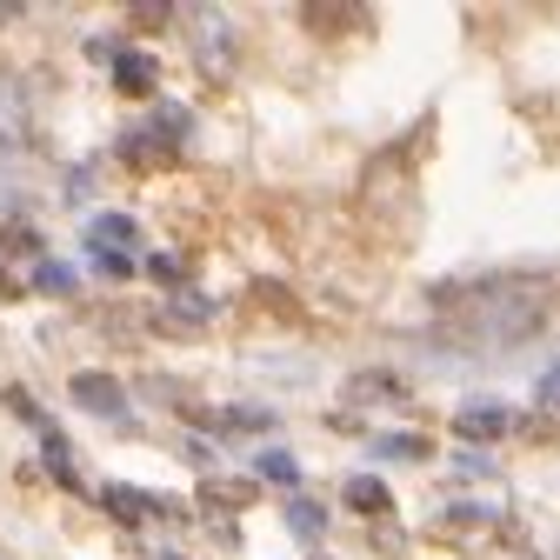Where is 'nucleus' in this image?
<instances>
[{
    "label": "nucleus",
    "instance_id": "obj_11",
    "mask_svg": "<svg viewBox=\"0 0 560 560\" xmlns=\"http://www.w3.org/2000/svg\"><path fill=\"white\" fill-rule=\"evenodd\" d=\"M374 460H428L420 434H374Z\"/></svg>",
    "mask_w": 560,
    "mask_h": 560
},
{
    "label": "nucleus",
    "instance_id": "obj_8",
    "mask_svg": "<svg viewBox=\"0 0 560 560\" xmlns=\"http://www.w3.org/2000/svg\"><path fill=\"white\" fill-rule=\"evenodd\" d=\"M114 88H120V94H148V88H154V60H148V54L114 60Z\"/></svg>",
    "mask_w": 560,
    "mask_h": 560
},
{
    "label": "nucleus",
    "instance_id": "obj_4",
    "mask_svg": "<svg viewBox=\"0 0 560 560\" xmlns=\"http://www.w3.org/2000/svg\"><path fill=\"white\" fill-rule=\"evenodd\" d=\"M207 428H214V434H273L280 413L273 407H214V413H207Z\"/></svg>",
    "mask_w": 560,
    "mask_h": 560
},
{
    "label": "nucleus",
    "instance_id": "obj_10",
    "mask_svg": "<svg viewBox=\"0 0 560 560\" xmlns=\"http://www.w3.org/2000/svg\"><path fill=\"white\" fill-rule=\"evenodd\" d=\"M127 241H133V221H127V214H94L88 247H120V254H127Z\"/></svg>",
    "mask_w": 560,
    "mask_h": 560
},
{
    "label": "nucleus",
    "instance_id": "obj_18",
    "mask_svg": "<svg viewBox=\"0 0 560 560\" xmlns=\"http://www.w3.org/2000/svg\"><path fill=\"white\" fill-rule=\"evenodd\" d=\"M148 273L161 280V288H180V260H174V254H154V260H148Z\"/></svg>",
    "mask_w": 560,
    "mask_h": 560
},
{
    "label": "nucleus",
    "instance_id": "obj_13",
    "mask_svg": "<svg viewBox=\"0 0 560 560\" xmlns=\"http://www.w3.org/2000/svg\"><path fill=\"white\" fill-rule=\"evenodd\" d=\"M534 413L560 428V368H547V374L534 381Z\"/></svg>",
    "mask_w": 560,
    "mask_h": 560
},
{
    "label": "nucleus",
    "instance_id": "obj_17",
    "mask_svg": "<svg viewBox=\"0 0 560 560\" xmlns=\"http://www.w3.org/2000/svg\"><path fill=\"white\" fill-rule=\"evenodd\" d=\"M40 454H47V467H54L60 480H74V454H67V441H60V434H40Z\"/></svg>",
    "mask_w": 560,
    "mask_h": 560
},
{
    "label": "nucleus",
    "instance_id": "obj_2",
    "mask_svg": "<svg viewBox=\"0 0 560 560\" xmlns=\"http://www.w3.org/2000/svg\"><path fill=\"white\" fill-rule=\"evenodd\" d=\"M67 394H74V407H88L94 420H133L127 387L114 374H74V381H67Z\"/></svg>",
    "mask_w": 560,
    "mask_h": 560
},
{
    "label": "nucleus",
    "instance_id": "obj_1",
    "mask_svg": "<svg viewBox=\"0 0 560 560\" xmlns=\"http://www.w3.org/2000/svg\"><path fill=\"white\" fill-rule=\"evenodd\" d=\"M521 428V413L514 407H501V400H467L460 413H454V434L467 441V447H487V441H508Z\"/></svg>",
    "mask_w": 560,
    "mask_h": 560
},
{
    "label": "nucleus",
    "instance_id": "obj_6",
    "mask_svg": "<svg viewBox=\"0 0 560 560\" xmlns=\"http://www.w3.org/2000/svg\"><path fill=\"white\" fill-rule=\"evenodd\" d=\"M167 320H174V327H200V320H214V301L194 294V288H174V294H167Z\"/></svg>",
    "mask_w": 560,
    "mask_h": 560
},
{
    "label": "nucleus",
    "instance_id": "obj_9",
    "mask_svg": "<svg viewBox=\"0 0 560 560\" xmlns=\"http://www.w3.org/2000/svg\"><path fill=\"white\" fill-rule=\"evenodd\" d=\"M288 527H294L301 540H320V534H327V508L307 501V494H294V501H288Z\"/></svg>",
    "mask_w": 560,
    "mask_h": 560
},
{
    "label": "nucleus",
    "instance_id": "obj_15",
    "mask_svg": "<svg viewBox=\"0 0 560 560\" xmlns=\"http://www.w3.org/2000/svg\"><path fill=\"white\" fill-rule=\"evenodd\" d=\"M94 254V273H107V280H133V260L120 254V247H88Z\"/></svg>",
    "mask_w": 560,
    "mask_h": 560
},
{
    "label": "nucleus",
    "instance_id": "obj_16",
    "mask_svg": "<svg viewBox=\"0 0 560 560\" xmlns=\"http://www.w3.org/2000/svg\"><path fill=\"white\" fill-rule=\"evenodd\" d=\"M154 140H174V148H180V140H187V114L180 107H154Z\"/></svg>",
    "mask_w": 560,
    "mask_h": 560
},
{
    "label": "nucleus",
    "instance_id": "obj_20",
    "mask_svg": "<svg viewBox=\"0 0 560 560\" xmlns=\"http://www.w3.org/2000/svg\"><path fill=\"white\" fill-rule=\"evenodd\" d=\"M0 247H40V234L34 228H8V234H0Z\"/></svg>",
    "mask_w": 560,
    "mask_h": 560
},
{
    "label": "nucleus",
    "instance_id": "obj_14",
    "mask_svg": "<svg viewBox=\"0 0 560 560\" xmlns=\"http://www.w3.org/2000/svg\"><path fill=\"white\" fill-rule=\"evenodd\" d=\"M260 480H280V487H294V480H301V460L273 447V454H260Z\"/></svg>",
    "mask_w": 560,
    "mask_h": 560
},
{
    "label": "nucleus",
    "instance_id": "obj_7",
    "mask_svg": "<svg viewBox=\"0 0 560 560\" xmlns=\"http://www.w3.org/2000/svg\"><path fill=\"white\" fill-rule=\"evenodd\" d=\"M347 508H361V514H387V508H394V494H387L374 474H354V480H347Z\"/></svg>",
    "mask_w": 560,
    "mask_h": 560
},
{
    "label": "nucleus",
    "instance_id": "obj_12",
    "mask_svg": "<svg viewBox=\"0 0 560 560\" xmlns=\"http://www.w3.org/2000/svg\"><path fill=\"white\" fill-rule=\"evenodd\" d=\"M34 288H40V294H74L81 280H74V267H67V260H40V267H34Z\"/></svg>",
    "mask_w": 560,
    "mask_h": 560
},
{
    "label": "nucleus",
    "instance_id": "obj_5",
    "mask_svg": "<svg viewBox=\"0 0 560 560\" xmlns=\"http://www.w3.org/2000/svg\"><path fill=\"white\" fill-rule=\"evenodd\" d=\"M101 501H107V508H114L120 521H148V514H174V508H167V501H154V494H133L127 480H107V494H101Z\"/></svg>",
    "mask_w": 560,
    "mask_h": 560
},
{
    "label": "nucleus",
    "instance_id": "obj_3",
    "mask_svg": "<svg viewBox=\"0 0 560 560\" xmlns=\"http://www.w3.org/2000/svg\"><path fill=\"white\" fill-rule=\"evenodd\" d=\"M187 27H194V47H200V60H207V67H228V47H234V27H228V14H214V8H194V14H187Z\"/></svg>",
    "mask_w": 560,
    "mask_h": 560
},
{
    "label": "nucleus",
    "instance_id": "obj_19",
    "mask_svg": "<svg viewBox=\"0 0 560 560\" xmlns=\"http://www.w3.org/2000/svg\"><path fill=\"white\" fill-rule=\"evenodd\" d=\"M487 474H494V460H487V454H474V447H467V454H460V480H487Z\"/></svg>",
    "mask_w": 560,
    "mask_h": 560
}]
</instances>
